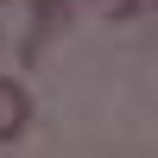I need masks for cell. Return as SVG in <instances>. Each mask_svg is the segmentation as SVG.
Wrapping results in <instances>:
<instances>
[{"mask_svg": "<svg viewBox=\"0 0 158 158\" xmlns=\"http://www.w3.org/2000/svg\"><path fill=\"white\" fill-rule=\"evenodd\" d=\"M63 32H70V0H38L32 6V38H25V63H38Z\"/></svg>", "mask_w": 158, "mask_h": 158, "instance_id": "1", "label": "cell"}, {"mask_svg": "<svg viewBox=\"0 0 158 158\" xmlns=\"http://www.w3.org/2000/svg\"><path fill=\"white\" fill-rule=\"evenodd\" d=\"M25 120H32V95H25L13 76H0V146H13V139L25 133Z\"/></svg>", "mask_w": 158, "mask_h": 158, "instance_id": "2", "label": "cell"}, {"mask_svg": "<svg viewBox=\"0 0 158 158\" xmlns=\"http://www.w3.org/2000/svg\"><path fill=\"white\" fill-rule=\"evenodd\" d=\"M89 13H101V19H133L139 13V0H82Z\"/></svg>", "mask_w": 158, "mask_h": 158, "instance_id": "3", "label": "cell"}, {"mask_svg": "<svg viewBox=\"0 0 158 158\" xmlns=\"http://www.w3.org/2000/svg\"><path fill=\"white\" fill-rule=\"evenodd\" d=\"M146 6H158V0H146Z\"/></svg>", "mask_w": 158, "mask_h": 158, "instance_id": "4", "label": "cell"}]
</instances>
